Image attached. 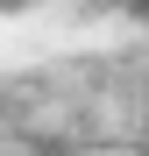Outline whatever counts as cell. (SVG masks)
Returning a JSON list of instances; mask_svg holds the SVG:
<instances>
[{
	"instance_id": "obj_1",
	"label": "cell",
	"mask_w": 149,
	"mask_h": 156,
	"mask_svg": "<svg viewBox=\"0 0 149 156\" xmlns=\"http://www.w3.org/2000/svg\"><path fill=\"white\" fill-rule=\"evenodd\" d=\"M107 7H121V14H135V21H149V0H107Z\"/></svg>"
}]
</instances>
